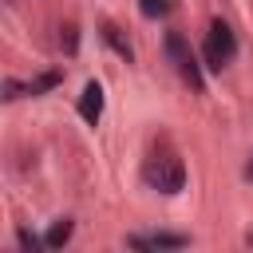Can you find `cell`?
<instances>
[{
  "instance_id": "obj_11",
  "label": "cell",
  "mask_w": 253,
  "mask_h": 253,
  "mask_svg": "<svg viewBox=\"0 0 253 253\" xmlns=\"http://www.w3.org/2000/svg\"><path fill=\"white\" fill-rule=\"evenodd\" d=\"M245 174H249V178H253V162H249V166H245Z\"/></svg>"
},
{
  "instance_id": "obj_1",
  "label": "cell",
  "mask_w": 253,
  "mask_h": 253,
  "mask_svg": "<svg viewBox=\"0 0 253 253\" xmlns=\"http://www.w3.org/2000/svg\"><path fill=\"white\" fill-rule=\"evenodd\" d=\"M202 55H206V67H210V71H221V67H225V63L237 55L233 28H229V24H221V20H213V24H210V36H206Z\"/></svg>"
},
{
  "instance_id": "obj_2",
  "label": "cell",
  "mask_w": 253,
  "mask_h": 253,
  "mask_svg": "<svg viewBox=\"0 0 253 253\" xmlns=\"http://www.w3.org/2000/svg\"><path fill=\"white\" fill-rule=\"evenodd\" d=\"M166 55H170V63H174V71L194 87V91H202L206 87V79H202V67H198V55H194V47L178 36V32H170L166 36Z\"/></svg>"
},
{
  "instance_id": "obj_9",
  "label": "cell",
  "mask_w": 253,
  "mask_h": 253,
  "mask_svg": "<svg viewBox=\"0 0 253 253\" xmlns=\"http://www.w3.org/2000/svg\"><path fill=\"white\" fill-rule=\"evenodd\" d=\"M138 8H142V16H166L170 12V0H138Z\"/></svg>"
},
{
  "instance_id": "obj_7",
  "label": "cell",
  "mask_w": 253,
  "mask_h": 253,
  "mask_svg": "<svg viewBox=\"0 0 253 253\" xmlns=\"http://www.w3.org/2000/svg\"><path fill=\"white\" fill-rule=\"evenodd\" d=\"M103 40H107V43H111V47H115V51H119L123 59H134V51H130V43H126V40L119 36V28H115V24H103Z\"/></svg>"
},
{
  "instance_id": "obj_12",
  "label": "cell",
  "mask_w": 253,
  "mask_h": 253,
  "mask_svg": "<svg viewBox=\"0 0 253 253\" xmlns=\"http://www.w3.org/2000/svg\"><path fill=\"white\" fill-rule=\"evenodd\" d=\"M249 245H253V233H249Z\"/></svg>"
},
{
  "instance_id": "obj_4",
  "label": "cell",
  "mask_w": 253,
  "mask_h": 253,
  "mask_svg": "<svg viewBox=\"0 0 253 253\" xmlns=\"http://www.w3.org/2000/svg\"><path fill=\"white\" fill-rule=\"evenodd\" d=\"M79 115H83L91 126L103 119V87H99L95 79H91V83L83 87V95H79Z\"/></svg>"
},
{
  "instance_id": "obj_10",
  "label": "cell",
  "mask_w": 253,
  "mask_h": 253,
  "mask_svg": "<svg viewBox=\"0 0 253 253\" xmlns=\"http://www.w3.org/2000/svg\"><path fill=\"white\" fill-rule=\"evenodd\" d=\"M20 245H24V249H40L43 241H40V237H36L32 229H20Z\"/></svg>"
},
{
  "instance_id": "obj_8",
  "label": "cell",
  "mask_w": 253,
  "mask_h": 253,
  "mask_svg": "<svg viewBox=\"0 0 253 253\" xmlns=\"http://www.w3.org/2000/svg\"><path fill=\"white\" fill-rule=\"evenodd\" d=\"M55 83H59V71H43V75H36L24 91H28V95H43V91H51Z\"/></svg>"
},
{
  "instance_id": "obj_6",
  "label": "cell",
  "mask_w": 253,
  "mask_h": 253,
  "mask_svg": "<svg viewBox=\"0 0 253 253\" xmlns=\"http://www.w3.org/2000/svg\"><path fill=\"white\" fill-rule=\"evenodd\" d=\"M67 241H71V221L63 217V221H55V225L47 229V237H43V245H47V249H59V245H67Z\"/></svg>"
},
{
  "instance_id": "obj_3",
  "label": "cell",
  "mask_w": 253,
  "mask_h": 253,
  "mask_svg": "<svg viewBox=\"0 0 253 253\" xmlns=\"http://www.w3.org/2000/svg\"><path fill=\"white\" fill-rule=\"evenodd\" d=\"M146 182H150L154 190H162V194H178V190L186 186V166H182V158H174V154L150 158V162H146Z\"/></svg>"
},
{
  "instance_id": "obj_5",
  "label": "cell",
  "mask_w": 253,
  "mask_h": 253,
  "mask_svg": "<svg viewBox=\"0 0 253 253\" xmlns=\"http://www.w3.org/2000/svg\"><path fill=\"white\" fill-rule=\"evenodd\" d=\"M126 245L130 249H182V245H190V237H182V233H154V237H126Z\"/></svg>"
}]
</instances>
